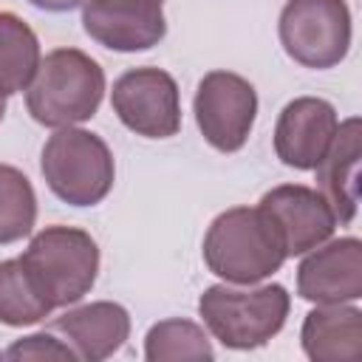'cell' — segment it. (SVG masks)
I'll use <instances>...</instances> for the list:
<instances>
[{"label": "cell", "instance_id": "1", "mask_svg": "<svg viewBox=\"0 0 362 362\" xmlns=\"http://www.w3.org/2000/svg\"><path fill=\"white\" fill-rule=\"evenodd\" d=\"M206 269L232 286H255L286 263V246L260 206H232L221 212L201 246Z\"/></svg>", "mask_w": 362, "mask_h": 362}, {"label": "cell", "instance_id": "2", "mask_svg": "<svg viewBox=\"0 0 362 362\" xmlns=\"http://www.w3.org/2000/svg\"><path fill=\"white\" fill-rule=\"evenodd\" d=\"M105 96L102 65L79 48H54L25 88V107L42 127H74L96 116Z\"/></svg>", "mask_w": 362, "mask_h": 362}, {"label": "cell", "instance_id": "3", "mask_svg": "<svg viewBox=\"0 0 362 362\" xmlns=\"http://www.w3.org/2000/svg\"><path fill=\"white\" fill-rule=\"evenodd\" d=\"M291 294L280 283L257 288H232L226 283L204 288L198 297V314L206 331L232 351L263 348L286 325Z\"/></svg>", "mask_w": 362, "mask_h": 362}, {"label": "cell", "instance_id": "4", "mask_svg": "<svg viewBox=\"0 0 362 362\" xmlns=\"http://www.w3.org/2000/svg\"><path fill=\"white\" fill-rule=\"evenodd\" d=\"M20 260L51 308L79 303L99 274V246L90 232L62 223L40 229Z\"/></svg>", "mask_w": 362, "mask_h": 362}, {"label": "cell", "instance_id": "5", "mask_svg": "<svg viewBox=\"0 0 362 362\" xmlns=\"http://www.w3.org/2000/svg\"><path fill=\"white\" fill-rule=\"evenodd\" d=\"M40 170L48 189L71 206H96L116 181V164L107 141L82 127H59L40 153Z\"/></svg>", "mask_w": 362, "mask_h": 362}, {"label": "cell", "instance_id": "6", "mask_svg": "<svg viewBox=\"0 0 362 362\" xmlns=\"http://www.w3.org/2000/svg\"><path fill=\"white\" fill-rule=\"evenodd\" d=\"M277 34L297 65L311 71L334 68L351 51V8L345 0H286Z\"/></svg>", "mask_w": 362, "mask_h": 362}, {"label": "cell", "instance_id": "7", "mask_svg": "<svg viewBox=\"0 0 362 362\" xmlns=\"http://www.w3.org/2000/svg\"><path fill=\"white\" fill-rule=\"evenodd\" d=\"M192 113L209 147L218 153H238L249 141L257 119V90L240 74L209 71L198 82Z\"/></svg>", "mask_w": 362, "mask_h": 362}, {"label": "cell", "instance_id": "8", "mask_svg": "<svg viewBox=\"0 0 362 362\" xmlns=\"http://www.w3.org/2000/svg\"><path fill=\"white\" fill-rule=\"evenodd\" d=\"M119 122L144 139H170L181 130V90L164 68L141 65L124 71L110 90Z\"/></svg>", "mask_w": 362, "mask_h": 362}, {"label": "cell", "instance_id": "9", "mask_svg": "<svg viewBox=\"0 0 362 362\" xmlns=\"http://www.w3.org/2000/svg\"><path fill=\"white\" fill-rule=\"evenodd\" d=\"M82 28L102 48L133 54L164 40L167 17L158 0H85Z\"/></svg>", "mask_w": 362, "mask_h": 362}, {"label": "cell", "instance_id": "10", "mask_svg": "<svg viewBox=\"0 0 362 362\" xmlns=\"http://www.w3.org/2000/svg\"><path fill=\"white\" fill-rule=\"evenodd\" d=\"M257 206L274 223L288 257L317 249L337 229L328 201L320 195V189L305 184H280L269 189Z\"/></svg>", "mask_w": 362, "mask_h": 362}, {"label": "cell", "instance_id": "11", "mask_svg": "<svg viewBox=\"0 0 362 362\" xmlns=\"http://www.w3.org/2000/svg\"><path fill=\"white\" fill-rule=\"evenodd\" d=\"M297 294L314 305L356 303L362 297V243L359 238L325 240L305 252L297 266Z\"/></svg>", "mask_w": 362, "mask_h": 362}, {"label": "cell", "instance_id": "12", "mask_svg": "<svg viewBox=\"0 0 362 362\" xmlns=\"http://www.w3.org/2000/svg\"><path fill=\"white\" fill-rule=\"evenodd\" d=\"M339 127L337 107L320 96L291 99L274 124V153L286 167L314 170Z\"/></svg>", "mask_w": 362, "mask_h": 362}, {"label": "cell", "instance_id": "13", "mask_svg": "<svg viewBox=\"0 0 362 362\" xmlns=\"http://www.w3.org/2000/svg\"><path fill=\"white\" fill-rule=\"evenodd\" d=\"M51 331H59L76 359L102 362L113 356L130 337V314L124 305L110 300H96L88 305L68 308L62 317L51 320Z\"/></svg>", "mask_w": 362, "mask_h": 362}, {"label": "cell", "instance_id": "14", "mask_svg": "<svg viewBox=\"0 0 362 362\" xmlns=\"http://www.w3.org/2000/svg\"><path fill=\"white\" fill-rule=\"evenodd\" d=\"M359 156H362V124L356 116L339 122L331 147L325 150L317 170V189L328 201L337 223H351L359 206Z\"/></svg>", "mask_w": 362, "mask_h": 362}, {"label": "cell", "instance_id": "15", "mask_svg": "<svg viewBox=\"0 0 362 362\" xmlns=\"http://www.w3.org/2000/svg\"><path fill=\"white\" fill-rule=\"evenodd\" d=\"M300 345L311 362H359L362 311L351 303L311 308L300 328Z\"/></svg>", "mask_w": 362, "mask_h": 362}, {"label": "cell", "instance_id": "16", "mask_svg": "<svg viewBox=\"0 0 362 362\" xmlns=\"http://www.w3.org/2000/svg\"><path fill=\"white\" fill-rule=\"evenodd\" d=\"M40 40L14 11H0V96L25 90L40 68Z\"/></svg>", "mask_w": 362, "mask_h": 362}, {"label": "cell", "instance_id": "17", "mask_svg": "<svg viewBox=\"0 0 362 362\" xmlns=\"http://www.w3.org/2000/svg\"><path fill=\"white\" fill-rule=\"evenodd\" d=\"M51 311L54 308L34 286L23 260H0V322L8 328H25L42 322Z\"/></svg>", "mask_w": 362, "mask_h": 362}, {"label": "cell", "instance_id": "18", "mask_svg": "<svg viewBox=\"0 0 362 362\" xmlns=\"http://www.w3.org/2000/svg\"><path fill=\"white\" fill-rule=\"evenodd\" d=\"M144 359L147 362H170V359H215V348L206 331L181 317L161 320L150 325L144 337Z\"/></svg>", "mask_w": 362, "mask_h": 362}, {"label": "cell", "instance_id": "19", "mask_svg": "<svg viewBox=\"0 0 362 362\" xmlns=\"http://www.w3.org/2000/svg\"><path fill=\"white\" fill-rule=\"evenodd\" d=\"M37 223V195L28 175L11 164H0V246L31 235Z\"/></svg>", "mask_w": 362, "mask_h": 362}, {"label": "cell", "instance_id": "20", "mask_svg": "<svg viewBox=\"0 0 362 362\" xmlns=\"http://www.w3.org/2000/svg\"><path fill=\"white\" fill-rule=\"evenodd\" d=\"M6 359H76V354L71 351V345L65 339H57L51 331H37L28 334L23 339H14L6 351Z\"/></svg>", "mask_w": 362, "mask_h": 362}, {"label": "cell", "instance_id": "21", "mask_svg": "<svg viewBox=\"0 0 362 362\" xmlns=\"http://www.w3.org/2000/svg\"><path fill=\"white\" fill-rule=\"evenodd\" d=\"M34 8L40 11H51V14H62V11H71L76 6H82L85 0H28Z\"/></svg>", "mask_w": 362, "mask_h": 362}, {"label": "cell", "instance_id": "22", "mask_svg": "<svg viewBox=\"0 0 362 362\" xmlns=\"http://www.w3.org/2000/svg\"><path fill=\"white\" fill-rule=\"evenodd\" d=\"M3 116H6V96H0V122H3Z\"/></svg>", "mask_w": 362, "mask_h": 362}, {"label": "cell", "instance_id": "23", "mask_svg": "<svg viewBox=\"0 0 362 362\" xmlns=\"http://www.w3.org/2000/svg\"><path fill=\"white\" fill-rule=\"evenodd\" d=\"M0 356H3V354H0Z\"/></svg>", "mask_w": 362, "mask_h": 362}, {"label": "cell", "instance_id": "24", "mask_svg": "<svg viewBox=\"0 0 362 362\" xmlns=\"http://www.w3.org/2000/svg\"><path fill=\"white\" fill-rule=\"evenodd\" d=\"M158 3H161V0H158Z\"/></svg>", "mask_w": 362, "mask_h": 362}]
</instances>
